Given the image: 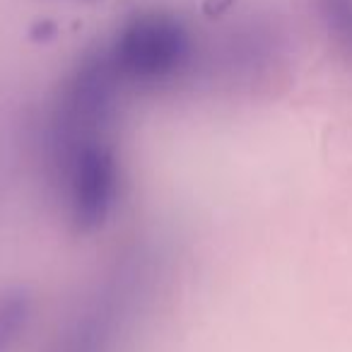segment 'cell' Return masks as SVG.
<instances>
[{"instance_id":"obj_3","label":"cell","mask_w":352,"mask_h":352,"mask_svg":"<svg viewBox=\"0 0 352 352\" xmlns=\"http://www.w3.org/2000/svg\"><path fill=\"white\" fill-rule=\"evenodd\" d=\"M30 316V299L25 294H6L0 299V352L17 340Z\"/></svg>"},{"instance_id":"obj_1","label":"cell","mask_w":352,"mask_h":352,"mask_svg":"<svg viewBox=\"0 0 352 352\" xmlns=\"http://www.w3.org/2000/svg\"><path fill=\"white\" fill-rule=\"evenodd\" d=\"M191 41L171 15H138L123 27L111 54V68L131 82L155 85L174 78L186 65Z\"/></svg>"},{"instance_id":"obj_2","label":"cell","mask_w":352,"mask_h":352,"mask_svg":"<svg viewBox=\"0 0 352 352\" xmlns=\"http://www.w3.org/2000/svg\"><path fill=\"white\" fill-rule=\"evenodd\" d=\"M316 8L336 44L352 58V0H316Z\"/></svg>"},{"instance_id":"obj_4","label":"cell","mask_w":352,"mask_h":352,"mask_svg":"<svg viewBox=\"0 0 352 352\" xmlns=\"http://www.w3.org/2000/svg\"><path fill=\"white\" fill-rule=\"evenodd\" d=\"M232 6H234V0H203V15L222 17Z\"/></svg>"}]
</instances>
